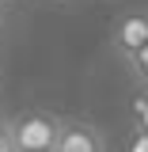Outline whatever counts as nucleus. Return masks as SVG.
Returning <instances> with one entry per match:
<instances>
[{"label": "nucleus", "instance_id": "f257e3e1", "mask_svg": "<svg viewBox=\"0 0 148 152\" xmlns=\"http://www.w3.org/2000/svg\"><path fill=\"white\" fill-rule=\"evenodd\" d=\"M15 152H57L61 141V118L46 110H23L4 122Z\"/></svg>", "mask_w": 148, "mask_h": 152}, {"label": "nucleus", "instance_id": "f03ea898", "mask_svg": "<svg viewBox=\"0 0 148 152\" xmlns=\"http://www.w3.org/2000/svg\"><path fill=\"white\" fill-rule=\"evenodd\" d=\"M148 42V12H125V15L114 19L110 27V46L122 61H129L141 46Z\"/></svg>", "mask_w": 148, "mask_h": 152}, {"label": "nucleus", "instance_id": "7ed1b4c3", "mask_svg": "<svg viewBox=\"0 0 148 152\" xmlns=\"http://www.w3.org/2000/svg\"><path fill=\"white\" fill-rule=\"evenodd\" d=\"M57 152H106V137L99 126L84 122V118H61Z\"/></svg>", "mask_w": 148, "mask_h": 152}, {"label": "nucleus", "instance_id": "20e7f679", "mask_svg": "<svg viewBox=\"0 0 148 152\" xmlns=\"http://www.w3.org/2000/svg\"><path fill=\"white\" fill-rule=\"evenodd\" d=\"M125 65H129L133 80H137V84H144V88H148V42H144V46H141V50H137V53L129 57V61H125Z\"/></svg>", "mask_w": 148, "mask_h": 152}, {"label": "nucleus", "instance_id": "39448f33", "mask_svg": "<svg viewBox=\"0 0 148 152\" xmlns=\"http://www.w3.org/2000/svg\"><path fill=\"white\" fill-rule=\"evenodd\" d=\"M0 152H15V145H12V137H8V129H0Z\"/></svg>", "mask_w": 148, "mask_h": 152}, {"label": "nucleus", "instance_id": "423d86ee", "mask_svg": "<svg viewBox=\"0 0 148 152\" xmlns=\"http://www.w3.org/2000/svg\"><path fill=\"white\" fill-rule=\"evenodd\" d=\"M141 122H144V129H148V99L141 103Z\"/></svg>", "mask_w": 148, "mask_h": 152}, {"label": "nucleus", "instance_id": "0eeeda50", "mask_svg": "<svg viewBox=\"0 0 148 152\" xmlns=\"http://www.w3.org/2000/svg\"><path fill=\"white\" fill-rule=\"evenodd\" d=\"M27 4H46V0H27Z\"/></svg>", "mask_w": 148, "mask_h": 152}, {"label": "nucleus", "instance_id": "6e6552de", "mask_svg": "<svg viewBox=\"0 0 148 152\" xmlns=\"http://www.w3.org/2000/svg\"><path fill=\"white\" fill-rule=\"evenodd\" d=\"M4 122H8V118H0V129H4Z\"/></svg>", "mask_w": 148, "mask_h": 152}]
</instances>
